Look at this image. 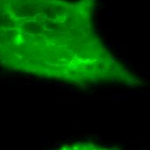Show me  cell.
Wrapping results in <instances>:
<instances>
[{
  "instance_id": "7a4b0ae2",
  "label": "cell",
  "mask_w": 150,
  "mask_h": 150,
  "mask_svg": "<svg viewBox=\"0 0 150 150\" xmlns=\"http://www.w3.org/2000/svg\"><path fill=\"white\" fill-rule=\"evenodd\" d=\"M59 150H114L107 148L97 146L92 143H77L73 145H67Z\"/></svg>"
},
{
  "instance_id": "6da1fadb",
  "label": "cell",
  "mask_w": 150,
  "mask_h": 150,
  "mask_svg": "<svg viewBox=\"0 0 150 150\" xmlns=\"http://www.w3.org/2000/svg\"><path fill=\"white\" fill-rule=\"evenodd\" d=\"M110 61L80 5L0 0V65L74 83L110 74Z\"/></svg>"
}]
</instances>
